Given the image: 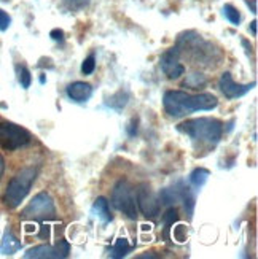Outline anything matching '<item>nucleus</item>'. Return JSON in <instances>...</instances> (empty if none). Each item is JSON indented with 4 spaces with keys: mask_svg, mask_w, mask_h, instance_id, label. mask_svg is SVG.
Returning <instances> with one entry per match:
<instances>
[{
    "mask_svg": "<svg viewBox=\"0 0 258 259\" xmlns=\"http://www.w3.org/2000/svg\"><path fill=\"white\" fill-rule=\"evenodd\" d=\"M136 204H137V210L142 211V215L150 220H156L161 211L160 199L156 197L149 183H142L136 189Z\"/></svg>",
    "mask_w": 258,
    "mask_h": 259,
    "instance_id": "nucleus-8",
    "label": "nucleus"
},
{
    "mask_svg": "<svg viewBox=\"0 0 258 259\" xmlns=\"http://www.w3.org/2000/svg\"><path fill=\"white\" fill-rule=\"evenodd\" d=\"M93 210L97 213V218L102 221L104 224L110 223L112 221V213H110V207H108V202L105 197H97L94 205H93Z\"/></svg>",
    "mask_w": 258,
    "mask_h": 259,
    "instance_id": "nucleus-14",
    "label": "nucleus"
},
{
    "mask_svg": "<svg viewBox=\"0 0 258 259\" xmlns=\"http://www.w3.org/2000/svg\"><path fill=\"white\" fill-rule=\"evenodd\" d=\"M16 75H18L19 84L24 89H29L32 84V75H30L27 67L26 65H16Z\"/></svg>",
    "mask_w": 258,
    "mask_h": 259,
    "instance_id": "nucleus-18",
    "label": "nucleus"
},
{
    "mask_svg": "<svg viewBox=\"0 0 258 259\" xmlns=\"http://www.w3.org/2000/svg\"><path fill=\"white\" fill-rule=\"evenodd\" d=\"M137 257H156L155 254H140V256H137Z\"/></svg>",
    "mask_w": 258,
    "mask_h": 259,
    "instance_id": "nucleus-27",
    "label": "nucleus"
},
{
    "mask_svg": "<svg viewBox=\"0 0 258 259\" xmlns=\"http://www.w3.org/2000/svg\"><path fill=\"white\" fill-rule=\"evenodd\" d=\"M218 86H220V91L223 93L227 99L233 100V99H238V97H242L247 93H250L252 89L255 88V83H249V84H241V83H236L233 80V76L230 72H225L218 80Z\"/></svg>",
    "mask_w": 258,
    "mask_h": 259,
    "instance_id": "nucleus-11",
    "label": "nucleus"
},
{
    "mask_svg": "<svg viewBox=\"0 0 258 259\" xmlns=\"http://www.w3.org/2000/svg\"><path fill=\"white\" fill-rule=\"evenodd\" d=\"M178 220V211L177 208L171 207L169 210H167L164 215H163V224H164V239L169 240V231L171 228L174 226V223Z\"/></svg>",
    "mask_w": 258,
    "mask_h": 259,
    "instance_id": "nucleus-16",
    "label": "nucleus"
},
{
    "mask_svg": "<svg viewBox=\"0 0 258 259\" xmlns=\"http://www.w3.org/2000/svg\"><path fill=\"white\" fill-rule=\"evenodd\" d=\"M11 24V18L5 10L0 8V32H5Z\"/></svg>",
    "mask_w": 258,
    "mask_h": 259,
    "instance_id": "nucleus-23",
    "label": "nucleus"
},
{
    "mask_svg": "<svg viewBox=\"0 0 258 259\" xmlns=\"http://www.w3.org/2000/svg\"><path fill=\"white\" fill-rule=\"evenodd\" d=\"M160 64H161V70L169 80H177V78H180L185 73V65L180 62V53H178L175 47L167 50L161 56Z\"/></svg>",
    "mask_w": 258,
    "mask_h": 259,
    "instance_id": "nucleus-10",
    "label": "nucleus"
},
{
    "mask_svg": "<svg viewBox=\"0 0 258 259\" xmlns=\"http://www.w3.org/2000/svg\"><path fill=\"white\" fill-rule=\"evenodd\" d=\"M164 111L172 118H183L195 111H210L217 108L218 100L210 93L190 94L185 91H167L163 97Z\"/></svg>",
    "mask_w": 258,
    "mask_h": 259,
    "instance_id": "nucleus-1",
    "label": "nucleus"
},
{
    "mask_svg": "<svg viewBox=\"0 0 258 259\" xmlns=\"http://www.w3.org/2000/svg\"><path fill=\"white\" fill-rule=\"evenodd\" d=\"M177 131L192 139L195 145L214 148L222 140L223 122L217 118H193L178 124Z\"/></svg>",
    "mask_w": 258,
    "mask_h": 259,
    "instance_id": "nucleus-2",
    "label": "nucleus"
},
{
    "mask_svg": "<svg viewBox=\"0 0 258 259\" xmlns=\"http://www.w3.org/2000/svg\"><path fill=\"white\" fill-rule=\"evenodd\" d=\"M178 53L188 56L195 64H203L207 67H215L220 64L222 54L212 47L209 41L201 38V35H196L193 32H187L178 38L177 47Z\"/></svg>",
    "mask_w": 258,
    "mask_h": 259,
    "instance_id": "nucleus-3",
    "label": "nucleus"
},
{
    "mask_svg": "<svg viewBox=\"0 0 258 259\" xmlns=\"http://www.w3.org/2000/svg\"><path fill=\"white\" fill-rule=\"evenodd\" d=\"M32 142V135L27 129L10 121L0 122V146L7 151L24 148Z\"/></svg>",
    "mask_w": 258,
    "mask_h": 259,
    "instance_id": "nucleus-7",
    "label": "nucleus"
},
{
    "mask_svg": "<svg viewBox=\"0 0 258 259\" xmlns=\"http://www.w3.org/2000/svg\"><path fill=\"white\" fill-rule=\"evenodd\" d=\"M62 2L67 8L77 11V10H83L85 7H88L91 0H62Z\"/></svg>",
    "mask_w": 258,
    "mask_h": 259,
    "instance_id": "nucleus-21",
    "label": "nucleus"
},
{
    "mask_svg": "<svg viewBox=\"0 0 258 259\" xmlns=\"http://www.w3.org/2000/svg\"><path fill=\"white\" fill-rule=\"evenodd\" d=\"M112 205L129 220H137V204H136V189L128 180H118L112 189Z\"/></svg>",
    "mask_w": 258,
    "mask_h": 259,
    "instance_id": "nucleus-5",
    "label": "nucleus"
},
{
    "mask_svg": "<svg viewBox=\"0 0 258 259\" xmlns=\"http://www.w3.org/2000/svg\"><path fill=\"white\" fill-rule=\"evenodd\" d=\"M70 246L65 240H59L53 245H37L24 253L26 259H62L69 256Z\"/></svg>",
    "mask_w": 258,
    "mask_h": 259,
    "instance_id": "nucleus-9",
    "label": "nucleus"
},
{
    "mask_svg": "<svg viewBox=\"0 0 258 259\" xmlns=\"http://www.w3.org/2000/svg\"><path fill=\"white\" fill-rule=\"evenodd\" d=\"M37 174H39V168L29 165V167L21 168V170L10 180L5 189V194H4V204L8 208H16L21 205V202L26 199L33 182H35Z\"/></svg>",
    "mask_w": 258,
    "mask_h": 259,
    "instance_id": "nucleus-4",
    "label": "nucleus"
},
{
    "mask_svg": "<svg viewBox=\"0 0 258 259\" xmlns=\"http://www.w3.org/2000/svg\"><path fill=\"white\" fill-rule=\"evenodd\" d=\"M51 37H53L54 40H62L64 32H62V30H59V29H54V30H51Z\"/></svg>",
    "mask_w": 258,
    "mask_h": 259,
    "instance_id": "nucleus-24",
    "label": "nucleus"
},
{
    "mask_svg": "<svg viewBox=\"0 0 258 259\" xmlns=\"http://www.w3.org/2000/svg\"><path fill=\"white\" fill-rule=\"evenodd\" d=\"M67 93V97L77 104H83V102H88L89 99L93 96V86L89 83H85V81H75L72 84L67 86L65 89Z\"/></svg>",
    "mask_w": 258,
    "mask_h": 259,
    "instance_id": "nucleus-12",
    "label": "nucleus"
},
{
    "mask_svg": "<svg viewBox=\"0 0 258 259\" xmlns=\"http://www.w3.org/2000/svg\"><path fill=\"white\" fill-rule=\"evenodd\" d=\"M19 250H21V242L18 240V237H15L11 232H5L2 243H0V251H2V254H15Z\"/></svg>",
    "mask_w": 258,
    "mask_h": 259,
    "instance_id": "nucleus-13",
    "label": "nucleus"
},
{
    "mask_svg": "<svg viewBox=\"0 0 258 259\" xmlns=\"http://www.w3.org/2000/svg\"><path fill=\"white\" fill-rule=\"evenodd\" d=\"M132 250V246L129 245L128 239H118L114 245V250H112V257L120 259V257H125L128 256V253Z\"/></svg>",
    "mask_w": 258,
    "mask_h": 259,
    "instance_id": "nucleus-17",
    "label": "nucleus"
},
{
    "mask_svg": "<svg viewBox=\"0 0 258 259\" xmlns=\"http://www.w3.org/2000/svg\"><path fill=\"white\" fill-rule=\"evenodd\" d=\"M209 175H210V172L207 170V168L198 167V168H195L192 174H190V185H192L193 188H196V189L203 188L204 183L207 182Z\"/></svg>",
    "mask_w": 258,
    "mask_h": 259,
    "instance_id": "nucleus-15",
    "label": "nucleus"
},
{
    "mask_svg": "<svg viewBox=\"0 0 258 259\" xmlns=\"http://www.w3.org/2000/svg\"><path fill=\"white\" fill-rule=\"evenodd\" d=\"M21 218L30 220V221L56 220L54 199L48 193H39L37 196H33V199L26 205V208L22 210Z\"/></svg>",
    "mask_w": 258,
    "mask_h": 259,
    "instance_id": "nucleus-6",
    "label": "nucleus"
},
{
    "mask_svg": "<svg viewBox=\"0 0 258 259\" xmlns=\"http://www.w3.org/2000/svg\"><path fill=\"white\" fill-rule=\"evenodd\" d=\"M250 30L253 35H256V21H252V24H250Z\"/></svg>",
    "mask_w": 258,
    "mask_h": 259,
    "instance_id": "nucleus-26",
    "label": "nucleus"
},
{
    "mask_svg": "<svg viewBox=\"0 0 258 259\" xmlns=\"http://www.w3.org/2000/svg\"><path fill=\"white\" fill-rule=\"evenodd\" d=\"M4 172H5V159H4V156L0 154V178H2Z\"/></svg>",
    "mask_w": 258,
    "mask_h": 259,
    "instance_id": "nucleus-25",
    "label": "nucleus"
},
{
    "mask_svg": "<svg viewBox=\"0 0 258 259\" xmlns=\"http://www.w3.org/2000/svg\"><path fill=\"white\" fill-rule=\"evenodd\" d=\"M174 239L180 243H183L187 240V228L183 224H178V226L174 228Z\"/></svg>",
    "mask_w": 258,
    "mask_h": 259,
    "instance_id": "nucleus-22",
    "label": "nucleus"
},
{
    "mask_svg": "<svg viewBox=\"0 0 258 259\" xmlns=\"http://www.w3.org/2000/svg\"><path fill=\"white\" fill-rule=\"evenodd\" d=\"M223 15H225V18L231 22L233 26H239V22H241V13H239V10L236 7L227 4L225 7H223Z\"/></svg>",
    "mask_w": 258,
    "mask_h": 259,
    "instance_id": "nucleus-19",
    "label": "nucleus"
},
{
    "mask_svg": "<svg viewBox=\"0 0 258 259\" xmlns=\"http://www.w3.org/2000/svg\"><path fill=\"white\" fill-rule=\"evenodd\" d=\"M94 70H96V58L93 54H89L82 64V72L83 75H91Z\"/></svg>",
    "mask_w": 258,
    "mask_h": 259,
    "instance_id": "nucleus-20",
    "label": "nucleus"
}]
</instances>
